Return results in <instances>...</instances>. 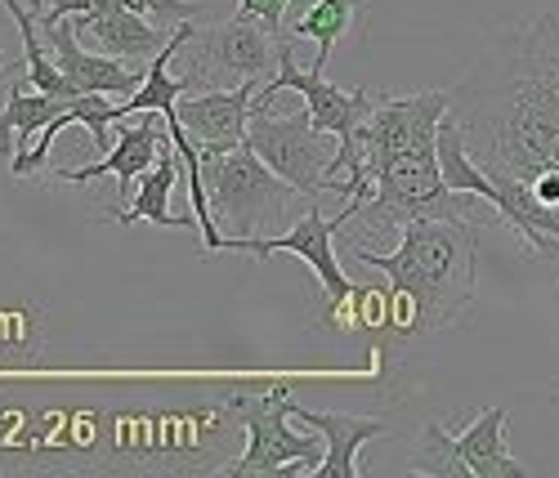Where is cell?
Instances as JSON below:
<instances>
[{
  "label": "cell",
  "mask_w": 559,
  "mask_h": 478,
  "mask_svg": "<svg viewBox=\"0 0 559 478\" xmlns=\"http://www.w3.org/2000/svg\"><path fill=\"white\" fill-rule=\"evenodd\" d=\"M63 108H68V99H59V94H45V89L27 94L19 81H10V99H5V108H0V157H10V162L27 157L36 134Z\"/></svg>",
  "instance_id": "5bb4252c"
},
{
  "label": "cell",
  "mask_w": 559,
  "mask_h": 478,
  "mask_svg": "<svg viewBox=\"0 0 559 478\" xmlns=\"http://www.w3.org/2000/svg\"><path fill=\"white\" fill-rule=\"evenodd\" d=\"M412 469L426 478H471V469L456 456V439L443 425H421V439L412 447Z\"/></svg>",
  "instance_id": "ac0fdd59"
},
{
  "label": "cell",
  "mask_w": 559,
  "mask_h": 478,
  "mask_svg": "<svg viewBox=\"0 0 559 478\" xmlns=\"http://www.w3.org/2000/svg\"><path fill=\"white\" fill-rule=\"evenodd\" d=\"M354 14H358V0H313V5L296 19L292 36H296V40H313V45H318L313 72H328L332 50L345 40V32L354 27Z\"/></svg>",
  "instance_id": "e0dca14e"
},
{
  "label": "cell",
  "mask_w": 559,
  "mask_h": 478,
  "mask_svg": "<svg viewBox=\"0 0 559 478\" xmlns=\"http://www.w3.org/2000/svg\"><path fill=\"white\" fill-rule=\"evenodd\" d=\"M362 206H367L362 198H349L345 211L328 219V215L318 211V202H309V211H305L283 237H228L224 251H242V255H255V260H269V255H277V251H287V255L305 260V264L318 273L328 300H336V296H345L349 286H354V282L345 277L341 260H336V232H341L349 219H358Z\"/></svg>",
  "instance_id": "52a82bcc"
},
{
  "label": "cell",
  "mask_w": 559,
  "mask_h": 478,
  "mask_svg": "<svg viewBox=\"0 0 559 478\" xmlns=\"http://www.w3.org/2000/svg\"><path fill=\"white\" fill-rule=\"evenodd\" d=\"M198 157H202L206 202H211V215L224 232V242L228 237H264V228L283 219L287 206L300 198L247 143L242 148H198Z\"/></svg>",
  "instance_id": "3957f363"
},
{
  "label": "cell",
  "mask_w": 559,
  "mask_h": 478,
  "mask_svg": "<svg viewBox=\"0 0 559 478\" xmlns=\"http://www.w3.org/2000/svg\"><path fill=\"white\" fill-rule=\"evenodd\" d=\"M287 89L300 94V104L309 108L313 126L328 130V134H336V143L354 139L358 126L371 117V108H377V99H381V94H371V89H341V85H332L328 72H313V68L300 72V63H296V55H292V36L283 40V55H277L273 81L255 89L251 112H264V108L277 99V94H287Z\"/></svg>",
  "instance_id": "8992f818"
},
{
  "label": "cell",
  "mask_w": 559,
  "mask_h": 478,
  "mask_svg": "<svg viewBox=\"0 0 559 478\" xmlns=\"http://www.w3.org/2000/svg\"><path fill=\"white\" fill-rule=\"evenodd\" d=\"M292 420L309 425L313 434L328 439V456H322V465L313 469L318 478H358V447L371 443V439H385L390 425L377 420V416H345V411H309V407H296L292 403Z\"/></svg>",
  "instance_id": "4fadbf2b"
},
{
  "label": "cell",
  "mask_w": 559,
  "mask_h": 478,
  "mask_svg": "<svg viewBox=\"0 0 559 478\" xmlns=\"http://www.w3.org/2000/svg\"><path fill=\"white\" fill-rule=\"evenodd\" d=\"M157 117H162V112H139V121H134V126H126V130L117 134V143H112V148H108L95 166L50 170V179H55V183H90V179L112 175V179H117V188L139 183V175L157 166L162 143L170 139V134H162V130H157Z\"/></svg>",
  "instance_id": "8fae6325"
},
{
  "label": "cell",
  "mask_w": 559,
  "mask_h": 478,
  "mask_svg": "<svg viewBox=\"0 0 559 478\" xmlns=\"http://www.w3.org/2000/svg\"><path fill=\"white\" fill-rule=\"evenodd\" d=\"M72 32L81 45H95L99 55H117V59H153L170 40L139 10L121 5V0H112L104 10H90V14H72Z\"/></svg>",
  "instance_id": "7c38bea8"
},
{
  "label": "cell",
  "mask_w": 559,
  "mask_h": 478,
  "mask_svg": "<svg viewBox=\"0 0 559 478\" xmlns=\"http://www.w3.org/2000/svg\"><path fill=\"white\" fill-rule=\"evenodd\" d=\"M475 242L479 219H407L390 255L354 242L349 255L381 268L394 291L412 300V336L452 326L475 300Z\"/></svg>",
  "instance_id": "7a4b0ae2"
},
{
  "label": "cell",
  "mask_w": 559,
  "mask_h": 478,
  "mask_svg": "<svg viewBox=\"0 0 559 478\" xmlns=\"http://www.w3.org/2000/svg\"><path fill=\"white\" fill-rule=\"evenodd\" d=\"M287 5H292V0H238V14H242V19H260L277 40H283V36H287V32H283Z\"/></svg>",
  "instance_id": "d6986e66"
},
{
  "label": "cell",
  "mask_w": 559,
  "mask_h": 478,
  "mask_svg": "<svg viewBox=\"0 0 559 478\" xmlns=\"http://www.w3.org/2000/svg\"><path fill=\"white\" fill-rule=\"evenodd\" d=\"M153 5V19L162 14V19H193L198 14V5H189V0H148Z\"/></svg>",
  "instance_id": "ffe728a7"
},
{
  "label": "cell",
  "mask_w": 559,
  "mask_h": 478,
  "mask_svg": "<svg viewBox=\"0 0 559 478\" xmlns=\"http://www.w3.org/2000/svg\"><path fill=\"white\" fill-rule=\"evenodd\" d=\"M332 143H336V134L318 130L309 108H296L283 117L264 108V112H251V126H247V148L273 175H283L300 198H313V202L328 193V166L336 157Z\"/></svg>",
  "instance_id": "277c9868"
},
{
  "label": "cell",
  "mask_w": 559,
  "mask_h": 478,
  "mask_svg": "<svg viewBox=\"0 0 559 478\" xmlns=\"http://www.w3.org/2000/svg\"><path fill=\"white\" fill-rule=\"evenodd\" d=\"M242 429H247V452L233 465V478L247 474H313L322 465V452L313 434H296L292 420V398L287 390H264V394H238L233 398Z\"/></svg>",
  "instance_id": "5b68a950"
},
{
  "label": "cell",
  "mask_w": 559,
  "mask_h": 478,
  "mask_svg": "<svg viewBox=\"0 0 559 478\" xmlns=\"http://www.w3.org/2000/svg\"><path fill=\"white\" fill-rule=\"evenodd\" d=\"M5 81H14V76H10V68H5V50H0V85H5Z\"/></svg>",
  "instance_id": "44dd1931"
},
{
  "label": "cell",
  "mask_w": 559,
  "mask_h": 478,
  "mask_svg": "<svg viewBox=\"0 0 559 478\" xmlns=\"http://www.w3.org/2000/svg\"><path fill=\"white\" fill-rule=\"evenodd\" d=\"M456 456L471 469V478H524L528 469L506 452V407H488L475 425L456 434Z\"/></svg>",
  "instance_id": "9a60e30c"
},
{
  "label": "cell",
  "mask_w": 559,
  "mask_h": 478,
  "mask_svg": "<svg viewBox=\"0 0 559 478\" xmlns=\"http://www.w3.org/2000/svg\"><path fill=\"white\" fill-rule=\"evenodd\" d=\"M45 36H50V45H55L59 72L72 81L76 94H117V99H130V94L144 85V76H148V68H126L130 59L90 55L85 45L76 40V32H72V19L50 23V27H45Z\"/></svg>",
  "instance_id": "9c48e42d"
},
{
  "label": "cell",
  "mask_w": 559,
  "mask_h": 478,
  "mask_svg": "<svg viewBox=\"0 0 559 478\" xmlns=\"http://www.w3.org/2000/svg\"><path fill=\"white\" fill-rule=\"evenodd\" d=\"M198 40H202V59H206L211 68L228 72L233 85H242V81H260V76L277 63V55H283V40H287V36L277 40L260 19L233 14L228 23L198 32Z\"/></svg>",
  "instance_id": "ba28073f"
},
{
  "label": "cell",
  "mask_w": 559,
  "mask_h": 478,
  "mask_svg": "<svg viewBox=\"0 0 559 478\" xmlns=\"http://www.w3.org/2000/svg\"><path fill=\"white\" fill-rule=\"evenodd\" d=\"M452 117L488 179L559 166V14L501 32L452 89Z\"/></svg>",
  "instance_id": "6da1fadb"
},
{
  "label": "cell",
  "mask_w": 559,
  "mask_h": 478,
  "mask_svg": "<svg viewBox=\"0 0 559 478\" xmlns=\"http://www.w3.org/2000/svg\"><path fill=\"white\" fill-rule=\"evenodd\" d=\"M255 81L242 85H219L206 94H193L189 104H175L183 130L198 139V148H242L247 126H251V104H255Z\"/></svg>",
  "instance_id": "30bf717a"
},
{
  "label": "cell",
  "mask_w": 559,
  "mask_h": 478,
  "mask_svg": "<svg viewBox=\"0 0 559 478\" xmlns=\"http://www.w3.org/2000/svg\"><path fill=\"white\" fill-rule=\"evenodd\" d=\"M175 148V143H170ZM166 143H162V157L153 170L139 175V188H134V198L126 211H117V224H139V219H153L162 228H198V215H175L170 211V188L179 179V153H170Z\"/></svg>",
  "instance_id": "2e32d148"
}]
</instances>
